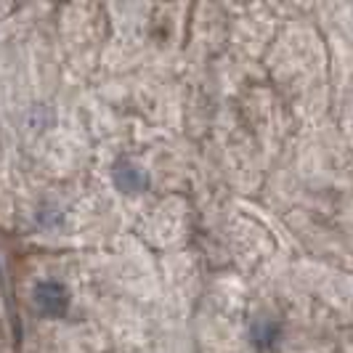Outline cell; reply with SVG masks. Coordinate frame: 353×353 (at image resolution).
Instances as JSON below:
<instances>
[{"label": "cell", "mask_w": 353, "mask_h": 353, "mask_svg": "<svg viewBox=\"0 0 353 353\" xmlns=\"http://www.w3.org/2000/svg\"><path fill=\"white\" fill-rule=\"evenodd\" d=\"M35 303L43 314L61 316L67 311V305H70V295L59 282H43L35 287Z\"/></svg>", "instance_id": "cell-1"}, {"label": "cell", "mask_w": 353, "mask_h": 353, "mask_svg": "<svg viewBox=\"0 0 353 353\" xmlns=\"http://www.w3.org/2000/svg\"><path fill=\"white\" fill-rule=\"evenodd\" d=\"M114 183H117L120 192L136 194V192H141V189L149 186V176L143 173L139 165H133V162H120L114 168Z\"/></svg>", "instance_id": "cell-2"}]
</instances>
